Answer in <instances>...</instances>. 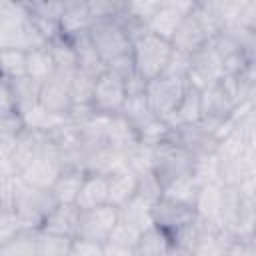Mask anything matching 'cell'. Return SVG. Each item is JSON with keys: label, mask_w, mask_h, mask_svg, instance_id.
<instances>
[{"label": "cell", "mask_w": 256, "mask_h": 256, "mask_svg": "<svg viewBox=\"0 0 256 256\" xmlns=\"http://www.w3.org/2000/svg\"><path fill=\"white\" fill-rule=\"evenodd\" d=\"M88 34L106 66L132 54V38L116 20H96Z\"/></svg>", "instance_id": "obj_3"}, {"label": "cell", "mask_w": 256, "mask_h": 256, "mask_svg": "<svg viewBox=\"0 0 256 256\" xmlns=\"http://www.w3.org/2000/svg\"><path fill=\"white\" fill-rule=\"evenodd\" d=\"M222 198H224V186L214 182V184H202L198 200H196V212L202 222L220 224V214H222Z\"/></svg>", "instance_id": "obj_18"}, {"label": "cell", "mask_w": 256, "mask_h": 256, "mask_svg": "<svg viewBox=\"0 0 256 256\" xmlns=\"http://www.w3.org/2000/svg\"><path fill=\"white\" fill-rule=\"evenodd\" d=\"M196 2H160L158 10L154 12V16L148 22V32L172 40V36L176 34L180 22L194 10Z\"/></svg>", "instance_id": "obj_11"}, {"label": "cell", "mask_w": 256, "mask_h": 256, "mask_svg": "<svg viewBox=\"0 0 256 256\" xmlns=\"http://www.w3.org/2000/svg\"><path fill=\"white\" fill-rule=\"evenodd\" d=\"M140 236H142L140 230H136L134 226H130V224H126V222H122V220H118V224L114 226V230H112V234H110L108 240L118 242V244H122V246H128V248L136 250V246H138V242H140Z\"/></svg>", "instance_id": "obj_33"}, {"label": "cell", "mask_w": 256, "mask_h": 256, "mask_svg": "<svg viewBox=\"0 0 256 256\" xmlns=\"http://www.w3.org/2000/svg\"><path fill=\"white\" fill-rule=\"evenodd\" d=\"M108 174H98V172H86L84 184L80 188L76 206L84 210H94L104 204H108Z\"/></svg>", "instance_id": "obj_15"}, {"label": "cell", "mask_w": 256, "mask_h": 256, "mask_svg": "<svg viewBox=\"0 0 256 256\" xmlns=\"http://www.w3.org/2000/svg\"><path fill=\"white\" fill-rule=\"evenodd\" d=\"M46 136V134H44ZM64 170V160L62 156L58 154L56 148L50 146V142L46 140V146L44 150L20 172L22 180L34 188H48L52 190L54 182L58 180V176L62 174Z\"/></svg>", "instance_id": "obj_6"}, {"label": "cell", "mask_w": 256, "mask_h": 256, "mask_svg": "<svg viewBox=\"0 0 256 256\" xmlns=\"http://www.w3.org/2000/svg\"><path fill=\"white\" fill-rule=\"evenodd\" d=\"M220 80H222V58L210 44H206L202 50H198L192 56L188 84L204 92L206 88L218 84Z\"/></svg>", "instance_id": "obj_10"}, {"label": "cell", "mask_w": 256, "mask_h": 256, "mask_svg": "<svg viewBox=\"0 0 256 256\" xmlns=\"http://www.w3.org/2000/svg\"><path fill=\"white\" fill-rule=\"evenodd\" d=\"M32 18L60 22L64 12V2H24Z\"/></svg>", "instance_id": "obj_32"}, {"label": "cell", "mask_w": 256, "mask_h": 256, "mask_svg": "<svg viewBox=\"0 0 256 256\" xmlns=\"http://www.w3.org/2000/svg\"><path fill=\"white\" fill-rule=\"evenodd\" d=\"M204 118V100H202V90L194 88L188 84V90L174 112L170 120H166L170 126H182V124H196Z\"/></svg>", "instance_id": "obj_21"}, {"label": "cell", "mask_w": 256, "mask_h": 256, "mask_svg": "<svg viewBox=\"0 0 256 256\" xmlns=\"http://www.w3.org/2000/svg\"><path fill=\"white\" fill-rule=\"evenodd\" d=\"M86 172L78 166H64L62 174L52 186V194L58 200V204H76L80 188L84 184Z\"/></svg>", "instance_id": "obj_19"}, {"label": "cell", "mask_w": 256, "mask_h": 256, "mask_svg": "<svg viewBox=\"0 0 256 256\" xmlns=\"http://www.w3.org/2000/svg\"><path fill=\"white\" fill-rule=\"evenodd\" d=\"M208 42H210V38L204 32V28H202L200 20L196 18L194 10L180 22L176 34L170 40V44H172L174 50L184 52V54H190V56H194L198 50H202Z\"/></svg>", "instance_id": "obj_12"}, {"label": "cell", "mask_w": 256, "mask_h": 256, "mask_svg": "<svg viewBox=\"0 0 256 256\" xmlns=\"http://www.w3.org/2000/svg\"><path fill=\"white\" fill-rule=\"evenodd\" d=\"M70 256H104V242L86 240V238H74Z\"/></svg>", "instance_id": "obj_35"}, {"label": "cell", "mask_w": 256, "mask_h": 256, "mask_svg": "<svg viewBox=\"0 0 256 256\" xmlns=\"http://www.w3.org/2000/svg\"><path fill=\"white\" fill-rule=\"evenodd\" d=\"M98 76H92L84 70H78L72 76L70 82V92H72V102L74 106H92V96H94V84Z\"/></svg>", "instance_id": "obj_28"}, {"label": "cell", "mask_w": 256, "mask_h": 256, "mask_svg": "<svg viewBox=\"0 0 256 256\" xmlns=\"http://www.w3.org/2000/svg\"><path fill=\"white\" fill-rule=\"evenodd\" d=\"M202 100H204V118H214V120L226 122L236 112L234 102L230 100V96L226 94V90L222 88L220 82L206 88L202 92Z\"/></svg>", "instance_id": "obj_20"}, {"label": "cell", "mask_w": 256, "mask_h": 256, "mask_svg": "<svg viewBox=\"0 0 256 256\" xmlns=\"http://www.w3.org/2000/svg\"><path fill=\"white\" fill-rule=\"evenodd\" d=\"M108 204L120 208L128 200H132L138 192V174L130 170L128 166L108 174Z\"/></svg>", "instance_id": "obj_17"}, {"label": "cell", "mask_w": 256, "mask_h": 256, "mask_svg": "<svg viewBox=\"0 0 256 256\" xmlns=\"http://www.w3.org/2000/svg\"><path fill=\"white\" fill-rule=\"evenodd\" d=\"M72 242H74V238L50 234V232H44V230L36 232L38 256H70Z\"/></svg>", "instance_id": "obj_27"}, {"label": "cell", "mask_w": 256, "mask_h": 256, "mask_svg": "<svg viewBox=\"0 0 256 256\" xmlns=\"http://www.w3.org/2000/svg\"><path fill=\"white\" fill-rule=\"evenodd\" d=\"M94 22L96 20L88 8V2H80V0L64 2V12L60 18V30L64 38H76L88 32Z\"/></svg>", "instance_id": "obj_13"}, {"label": "cell", "mask_w": 256, "mask_h": 256, "mask_svg": "<svg viewBox=\"0 0 256 256\" xmlns=\"http://www.w3.org/2000/svg\"><path fill=\"white\" fill-rule=\"evenodd\" d=\"M120 220V210L112 204H104L94 210L80 212V224H78V236L86 240L106 242L114 230V226Z\"/></svg>", "instance_id": "obj_8"}, {"label": "cell", "mask_w": 256, "mask_h": 256, "mask_svg": "<svg viewBox=\"0 0 256 256\" xmlns=\"http://www.w3.org/2000/svg\"><path fill=\"white\" fill-rule=\"evenodd\" d=\"M200 188H202V184L190 172V174H184V176L176 178L174 182H170L164 188V196L166 198H172L176 202H182V204H190V206L196 208V200H198Z\"/></svg>", "instance_id": "obj_25"}, {"label": "cell", "mask_w": 256, "mask_h": 256, "mask_svg": "<svg viewBox=\"0 0 256 256\" xmlns=\"http://www.w3.org/2000/svg\"><path fill=\"white\" fill-rule=\"evenodd\" d=\"M172 44L166 38H160L152 32H144L132 42V58L136 74L150 82L166 72V66L172 56Z\"/></svg>", "instance_id": "obj_1"}, {"label": "cell", "mask_w": 256, "mask_h": 256, "mask_svg": "<svg viewBox=\"0 0 256 256\" xmlns=\"http://www.w3.org/2000/svg\"><path fill=\"white\" fill-rule=\"evenodd\" d=\"M190 66H192V56H190V54H184V52L172 50V56H170V62H168V66H166V72H164V74H170V76H176V78H184V80H188Z\"/></svg>", "instance_id": "obj_34"}, {"label": "cell", "mask_w": 256, "mask_h": 256, "mask_svg": "<svg viewBox=\"0 0 256 256\" xmlns=\"http://www.w3.org/2000/svg\"><path fill=\"white\" fill-rule=\"evenodd\" d=\"M74 76V74H72ZM70 74H62L56 72L48 82L42 84L40 88V96H38V104L56 114V116H70L74 102H72V92H70V82H72Z\"/></svg>", "instance_id": "obj_9"}, {"label": "cell", "mask_w": 256, "mask_h": 256, "mask_svg": "<svg viewBox=\"0 0 256 256\" xmlns=\"http://www.w3.org/2000/svg\"><path fill=\"white\" fill-rule=\"evenodd\" d=\"M104 256H134V250L128 246H122L118 242L106 240L104 242Z\"/></svg>", "instance_id": "obj_36"}, {"label": "cell", "mask_w": 256, "mask_h": 256, "mask_svg": "<svg viewBox=\"0 0 256 256\" xmlns=\"http://www.w3.org/2000/svg\"><path fill=\"white\" fill-rule=\"evenodd\" d=\"M152 208H154V204H150L148 200H144V198H140L136 194L132 200H128L124 206L118 208L120 210V220L130 224V226H134L140 232H146L148 228L154 226Z\"/></svg>", "instance_id": "obj_23"}, {"label": "cell", "mask_w": 256, "mask_h": 256, "mask_svg": "<svg viewBox=\"0 0 256 256\" xmlns=\"http://www.w3.org/2000/svg\"><path fill=\"white\" fill-rule=\"evenodd\" d=\"M126 80L118 74L104 70L94 84V96H92V108L98 114L116 116L122 112L126 102Z\"/></svg>", "instance_id": "obj_5"}, {"label": "cell", "mask_w": 256, "mask_h": 256, "mask_svg": "<svg viewBox=\"0 0 256 256\" xmlns=\"http://www.w3.org/2000/svg\"><path fill=\"white\" fill-rule=\"evenodd\" d=\"M68 40H72V44H74V50L78 56V70H84L92 76H100L106 70V64L102 62V58H100L88 32H84L76 38H68Z\"/></svg>", "instance_id": "obj_22"}, {"label": "cell", "mask_w": 256, "mask_h": 256, "mask_svg": "<svg viewBox=\"0 0 256 256\" xmlns=\"http://www.w3.org/2000/svg\"><path fill=\"white\" fill-rule=\"evenodd\" d=\"M0 256H38L36 232H20L16 238L0 244Z\"/></svg>", "instance_id": "obj_29"}, {"label": "cell", "mask_w": 256, "mask_h": 256, "mask_svg": "<svg viewBox=\"0 0 256 256\" xmlns=\"http://www.w3.org/2000/svg\"><path fill=\"white\" fill-rule=\"evenodd\" d=\"M0 62H2V78L14 80L20 76H26V52L24 50H0Z\"/></svg>", "instance_id": "obj_30"}, {"label": "cell", "mask_w": 256, "mask_h": 256, "mask_svg": "<svg viewBox=\"0 0 256 256\" xmlns=\"http://www.w3.org/2000/svg\"><path fill=\"white\" fill-rule=\"evenodd\" d=\"M152 218H154V226L164 230L172 240L180 230H184L186 226L198 220V212L190 204H182L162 196L152 208Z\"/></svg>", "instance_id": "obj_7"}, {"label": "cell", "mask_w": 256, "mask_h": 256, "mask_svg": "<svg viewBox=\"0 0 256 256\" xmlns=\"http://www.w3.org/2000/svg\"><path fill=\"white\" fill-rule=\"evenodd\" d=\"M48 48H50V54H52V58H54L56 72L70 74V76L78 72V56H76V50H74L72 40L60 36V38H56L54 42H50Z\"/></svg>", "instance_id": "obj_26"}, {"label": "cell", "mask_w": 256, "mask_h": 256, "mask_svg": "<svg viewBox=\"0 0 256 256\" xmlns=\"http://www.w3.org/2000/svg\"><path fill=\"white\" fill-rule=\"evenodd\" d=\"M134 256H156V254H148V252H142V250H134Z\"/></svg>", "instance_id": "obj_38"}, {"label": "cell", "mask_w": 256, "mask_h": 256, "mask_svg": "<svg viewBox=\"0 0 256 256\" xmlns=\"http://www.w3.org/2000/svg\"><path fill=\"white\" fill-rule=\"evenodd\" d=\"M186 90H188V80L162 74L146 84V100L154 116L162 120H170L178 110Z\"/></svg>", "instance_id": "obj_2"}, {"label": "cell", "mask_w": 256, "mask_h": 256, "mask_svg": "<svg viewBox=\"0 0 256 256\" xmlns=\"http://www.w3.org/2000/svg\"><path fill=\"white\" fill-rule=\"evenodd\" d=\"M56 74V64L50 54V48H36L26 52V76L38 84L48 82Z\"/></svg>", "instance_id": "obj_24"}, {"label": "cell", "mask_w": 256, "mask_h": 256, "mask_svg": "<svg viewBox=\"0 0 256 256\" xmlns=\"http://www.w3.org/2000/svg\"><path fill=\"white\" fill-rule=\"evenodd\" d=\"M106 144L120 152V154H128L134 146L140 144L138 140V134H136V128L122 116V114H116V116H110L108 120V126H106Z\"/></svg>", "instance_id": "obj_16"}, {"label": "cell", "mask_w": 256, "mask_h": 256, "mask_svg": "<svg viewBox=\"0 0 256 256\" xmlns=\"http://www.w3.org/2000/svg\"><path fill=\"white\" fill-rule=\"evenodd\" d=\"M194 160H196V156L192 152H188L182 146L166 140V142H162L160 146L154 148L152 172L156 174L160 184L166 188L176 178H180L184 174H190L192 168H194Z\"/></svg>", "instance_id": "obj_4"}, {"label": "cell", "mask_w": 256, "mask_h": 256, "mask_svg": "<svg viewBox=\"0 0 256 256\" xmlns=\"http://www.w3.org/2000/svg\"><path fill=\"white\" fill-rule=\"evenodd\" d=\"M140 198L148 200L150 204H156L162 196H164V186L160 184V180L156 178L154 172H144L138 176V192Z\"/></svg>", "instance_id": "obj_31"}, {"label": "cell", "mask_w": 256, "mask_h": 256, "mask_svg": "<svg viewBox=\"0 0 256 256\" xmlns=\"http://www.w3.org/2000/svg\"><path fill=\"white\" fill-rule=\"evenodd\" d=\"M80 208L76 204H58L44 220L42 230L66 238L78 236V224H80Z\"/></svg>", "instance_id": "obj_14"}, {"label": "cell", "mask_w": 256, "mask_h": 256, "mask_svg": "<svg viewBox=\"0 0 256 256\" xmlns=\"http://www.w3.org/2000/svg\"><path fill=\"white\" fill-rule=\"evenodd\" d=\"M168 256H194V250L182 246V244H170V250H168Z\"/></svg>", "instance_id": "obj_37"}]
</instances>
